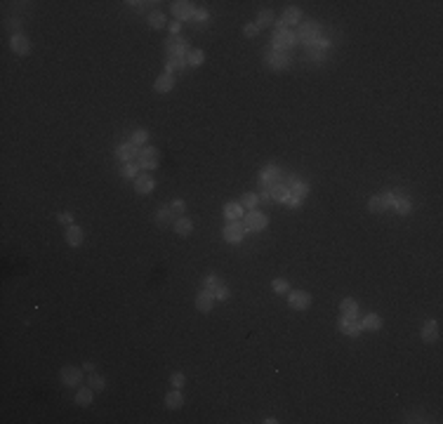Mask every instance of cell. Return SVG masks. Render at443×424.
Returning a JSON list of instances; mask_svg holds the SVG:
<instances>
[{
  "mask_svg": "<svg viewBox=\"0 0 443 424\" xmlns=\"http://www.w3.org/2000/svg\"><path fill=\"white\" fill-rule=\"evenodd\" d=\"M243 212H245V208H243L241 203H236V200L224 205V217H227L229 222H241Z\"/></svg>",
  "mask_w": 443,
  "mask_h": 424,
  "instance_id": "cell-18",
  "label": "cell"
},
{
  "mask_svg": "<svg viewBox=\"0 0 443 424\" xmlns=\"http://www.w3.org/2000/svg\"><path fill=\"white\" fill-rule=\"evenodd\" d=\"M193 12H196V7H193V2H189V0H177L172 2V14L177 17V21H187V19H193Z\"/></svg>",
  "mask_w": 443,
  "mask_h": 424,
  "instance_id": "cell-8",
  "label": "cell"
},
{
  "mask_svg": "<svg viewBox=\"0 0 443 424\" xmlns=\"http://www.w3.org/2000/svg\"><path fill=\"white\" fill-rule=\"evenodd\" d=\"M184 382H187V377H184V372H175L172 377H170V384L175 386V389H182L184 386Z\"/></svg>",
  "mask_w": 443,
  "mask_h": 424,
  "instance_id": "cell-41",
  "label": "cell"
},
{
  "mask_svg": "<svg viewBox=\"0 0 443 424\" xmlns=\"http://www.w3.org/2000/svg\"><path fill=\"white\" fill-rule=\"evenodd\" d=\"M175 231L179 233V236H191L193 222H191L189 217H179V219H175Z\"/></svg>",
  "mask_w": 443,
  "mask_h": 424,
  "instance_id": "cell-27",
  "label": "cell"
},
{
  "mask_svg": "<svg viewBox=\"0 0 443 424\" xmlns=\"http://www.w3.org/2000/svg\"><path fill=\"white\" fill-rule=\"evenodd\" d=\"M59 222H62V224H66V226L73 224V217H71V212H62V214H59Z\"/></svg>",
  "mask_w": 443,
  "mask_h": 424,
  "instance_id": "cell-48",
  "label": "cell"
},
{
  "mask_svg": "<svg viewBox=\"0 0 443 424\" xmlns=\"http://www.w3.org/2000/svg\"><path fill=\"white\" fill-rule=\"evenodd\" d=\"M257 203H259V196H257V193H245L243 200H241V205L245 208V210H255Z\"/></svg>",
  "mask_w": 443,
  "mask_h": 424,
  "instance_id": "cell-37",
  "label": "cell"
},
{
  "mask_svg": "<svg viewBox=\"0 0 443 424\" xmlns=\"http://www.w3.org/2000/svg\"><path fill=\"white\" fill-rule=\"evenodd\" d=\"M92 401H94V389H90V386H81L78 394H76V403H78L81 408H90Z\"/></svg>",
  "mask_w": 443,
  "mask_h": 424,
  "instance_id": "cell-20",
  "label": "cell"
},
{
  "mask_svg": "<svg viewBox=\"0 0 443 424\" xmlns=\"http://www.w3.org/2000/svg\"><path fill=\"white\" fill-rule=\"evenodd\" d=\"M83 370H85V372H94V363L85 360V363H83Z\"/></svg>",
  "mask_w": 443,
  "mask_h": 424,
  "instance_id": "cell-51",
  "label": "cell"
},
{
  "mask_svg": "<svg viewBox=\"0 0 443 424\" xmlns=\"http://www.w3.org/2000/svg\"><path fill=\"white\" fill-rule=\"evenodd\" d=\"M337 328H339V332H342V335H349V337H356V335L363 330L361 323H356V318H347V316H339V320H337Z\"/></svg>",
  "mask_w": 443,
  "mask_h": 424,
  "instance_id": "cell-11",
  "label": "cell"
},
{
  "mask_svg": "<svg viewBox=\"0 0 443 424\" xmlns=\"http://www.w3.org/2000/svg\"><path fill=\"white\" fill-rule=\"evenodd\" d=\"M302 19V10L299 7H288L285 12H283V19H281V26L285 28L288 24H297Z\"/></svg>",
  "mask_w": 443,
  "mask_h": 424,
  "instance_id": "cell-24",
  "label": "cell"
},
{
  "mask_svg": "<svg viewBox=\"0 0 443 424\" xmlns=\"http://www.w3.org/2000/svg\"><path fill=\"white\" fill-rule=\"evenodd\" d=\"M222 283H219V278H217L215 274H210V276H205V280H203V290H210V292H215L217 288H219Z\"/></svg>",
  "mask_w": 443,
  "mask_h": 424,
  "instance_id": "cell-38",
  "label": "cell"
},
{
  "mask_svg": "<svg viewBox=\"0 0 443 424\" xmlns=\"http://www.w3.org/2000/svg\"><path fill=\"white\" fill-rule=\"evenodd\" d=\"M203 62H205V52L203 50H191L187 57V64H191V66H201Z\"/></svg>",
  "mask_w": 443,
  "mask_h": 424,
  "instance_id": "cell-33",
  "label": "cell"
},
{
  "mask_svg": "<svg viewBox=\"0 0 443 424\" xmlns=\"http://www.w3.org/2000/svg\"><path fill=\"white\" fill-rule=\"evenodd\" d=\"M361 328L363 330H380L382 328V318H380V314H368V316L361 320Z\"/></svg>",
  "mask_w": 443,
  "mask_h": 424,
  "instance_id": "cell-26",
  "label": "cell"
},
{
  "mask_svg": "<svg viewBox=\"0 0 443 424\" xmlns=\"http://www.w3.org/2000/svg\"><path fill=\"white\" fill-rule=\"evenodd\" d=\"M170 33H172V36L179 33V21H172V24H170Z\"/></svg>",
  "mask_w": 443,
  "mask_h": 424,
  "instance_id": "cell-52",
  "label": "cell"
},
{
  "mask_svg": "<svg viewBox=\"0 0 443 424\" xmlns=\"http://www.w3.org/2000/svg\"><path fill=\"white\" fill-rule=\"evenodd\" d=\"M156 222H158V224H168V222H172V208H163V210H158Z\"/></svg>",
  "mask_w": 443,
  "mask_h": 424,
  "instance_id": "cell-39",
  "label": "cell"
},
{
  "mask_svg": "<svg viewBox=\"0 0 443 424\" xmlns=\"http://www.w3.org/2000/svg\"><path fill=\"white\" fill-rule=\"evenodd\" d=\"M307 52L311 59H323V50H318L316 45H307Z\"/></svg>",
  "mask_w": 443,
  "mask_h": 424,
  "instance_id": "cell-43",
  "label": "cell"
},
{
  "mask_svg": "<svg viewBox=\"0 0 443 424\" xmlns=\"http://www.w3.org/2000/svg\"><path fill=\"white\" fill-rule=\"evenodd\" d=\"M257 33H259V26H257V24H248V26L243 28V36H245V38H255Z\"/></svg>",
  "mask_w": 443,
  "mask_h": 424,
  "instance_id": "cell-42",
  "label": "cell"
},
{
  "mask_svg": "<svg viewBox=\"0 0 443 424\" xmlns=\"http://www.w3.org/2000/svg\"><path fill=\"white\" fill-rule=\"evenodd\" d=\"M267 224H269V217L264 212H259L257 208L255 210H248L245 219H243V226L248 231H262V229H267Z\"/></svg>",
  "mask_w": 443,
  "mask_h": 424,
  "instance_id": "cell-4",
  "label": "cell"
},
{
  "mask_svg": "<svg viewBox=\"0 0 443 424\" xmlns=\"http://www.w3.org/2000/svg\"><path fill=\"white\" fill-rule=\"evenodd\" d=\"M130 142H132L137 148H139V146H147L148 132H147V130H134V132H132V139H130Z\"/></svg>",
  "mask_w": 443,
  "mask_h": 424,
  "instance_id": "cell-35",
  "label": "cell"
},
{
  "mask_svg": "<svg viewBox=\"0 0 443 424\" xmlns=\"http://www.w3.org/2000/svg\"><path fill=\"white\" fill-rule=\"evenodd\" d=\"M422 339L429 342V344H434V342L439 339V323H436V320H427V323H424V328H422Z\"/></svg>",
  "mask_w": 443,
  "mask_h": 424,
  "instance_id": "cell-21",
  "label": "cell"
},
{
  "mask_svg": "<svg viewBox=\"0 0 443 424\" xmlns=\"http://www.w3.org/2000/svg\"><path fill=\"white\" fill-rule=\"evenodd\" d=\"M281 182V170H278V165H267L262 172H259V184L262 189H271V186H276Z\"/></svg>",
  "mask_w": 443,
  "mask_h": 424,
  "instance_id": "cell-5",
  "label": "cell"
},
{
  "mask_svg": "<svg viewBox=\"0 0 443 424\" xmlns=\"http://www.w3.org/2000/svg\"><path fill=\"white\" fill-rule=\"evenodd\" d=\"M172 210H175V212H184V210H187V203H184L182 198L172 200Z\"/></svg>",
  "mask_w": 443,
  "mask_h": 424,
  "instance_id": "cell-46",
  "label": "cell"
},
{
  "mask_svg": "<svg viewBox=\"0 0 443 424\" xmlns=\"http://www.w3.org/2000/svg\"><path fill=\"white\" fill-rule=\"evenodd\" d=\"M288 189H290V193H293V196H297V198H302V200H304V196L309 193V184H307V182H302V179H293Z\"/></svg>",
  "mask_w": 443,
  "mask_h": 424,
  "instance_id": "cell-25",
  "label": "cell"
},
{
  "mask_svg": "<svg viewBox=\"0 0 443 424\" xmlns=\"http://www.w3.org/2000/svg\"><path fill=\"white\" fill-rule=\"evenodd\" d=\"M184 405V396H182V391L175 389V391H170L168 396H165V408H170V410H179Z\"/></svg>",
  "mask_w": 443,
  "mask_h": 424,
  "instance_id": "cell-23",
  "label": "cell"
},
{
  "mask_svg": "<svg viewBox=\"0 0 443 424\" xmlns=\"http://www.w3.org/2000/svg\"><path fill=\"white\" fill-rule=\"evenodd\" d=\"M394 210L399 212V214H410L413 212V200L405 198V196L403 198H396L394 200Z\"/></svg>",
  "mask_w": 443,
  "mask_h": 424,
  "instance_id": "cell-30",
  "label": "cell"
},
{
  "mask_svg": "<svg viewBox=\"0 0 443 424\" xmlns=\"http://www.w3.org/2000/svg\"><path fill=\"white\" fill-rule=\"evenodd\" d=\"M189 52H191V47H189V42L184 38H172L168 40V57H170V62H187Z\"/></svg>",
  "mask_w": 443,
  "mask_h": 424,
  "instance_id": "cell-1",
  "label": "cell"
},
{
  "mask_svg": "<svg viewBox=\"0 0 443 424\" xmlns=\"http://www.w3.org/2000/svg\"><path fill=\"white\" fill-rule=\"evenodd\" d=\"M368 208H370V212H384L387 208H389V203L384 200V196H373V198L368 200Z\"/></svg>",
  "mask_w": 443,
  "mask_h": 424,
  "instance_id": "cell-29",
  "label": "cell"
},
{
  "mask_svg": "<svg viewBox=\"0 0 443 424\" xmlns=\"http://www.w3.org/2000/svg\"><path fill=\"white\" fill-rule=\"evenodd\" d=\"M212 304H215V292H210V290L198 292V297H196V309H198V311L208 314V311L212 309Z\"/></svg>",
  "mask_w": 443,
  "mask_h": 424,
  "instance_id": "cell-14",
  "label": "cell"
},
{
  "mask_svg": "<svg viewBox=\"0 0 443 424\" xmlns=\"http://www.w3.org/2000/svg\"><path fill=\"white\" fill-rule=\"evenodd\" d=\"M297 40H302V42H307L311 45L314 40H318V24L316 21H309V24H302V26L297 28Z\"/></svg>",
  "mask_w": 443,
  "mask_h": 424,
  "instance_id": "cell-9",
  "label": "cell"
},
{
  "mask_svg": "<svg viewBox=\"0 0 443 424\" xmlns=\"http://www.w3.org/2000/svg\"><path fill=\"white\" fill-rule=\"evenodd\" d=\"M64 238H66V243L71 245V248H81L83 245V229L81 226H76V224H71V226H66V233H64Z\"/></svg>",
  "mask_w": 443,
  "mask_h": 424,
  "instance_id": "cell-15",
  "label": "cell"
},
{
  "mask_svg": "<svg viewBox=\"0 0 443 424\" xmlns=\"http://www.w3.org/2000/svg\"><path fill=\"white\" fill-rule=\"evenodd\" d=\"M269 191H271V198L278 200V203H285V200H288V196H290V189H288V186H283V184L271 186Z\"/></svg>",
  "mask_w": 443,
  "mask_h": 424,
  "instance_id": "cell-28",
  "label": "cell"
},
{
  "mask_svg": "<svg viewBox=\"0 0 443 424\" xmlns=\"http://www.w3.org/2000/svg\"><path fill=\"white\" fill-rule=\"evenodd\" d=\"M274 19H276V14L271 12V10H262V12L257 14V26H269V24H274Z\"/></svg>",
  "mask_w": 443,
  "mask_h": 424,
  "instance_id": "cell-32",
  "label": "cell"
},
{
  "mask_svg": "<svg viewBox=\"0 0 443 424\" xmlns=\"http://www.w3.org/2000/svg\"><path fill=\"white\" fill-rule=\"evenodd\" d=\"M215 299H222V302H224V299H229V290L224 288V285H219V288L215 290Z\"/></svg>",
  "mask_w": 443,
  "mask_h": 424,
  "instance_id": "cell-44",
  "label": "cell"
},
{
  "mask_svg": "<svg viewBox=\"0 0 443 424\" xmlns=\"http://www.w3.org/2000/svg\"><path fill=\"white\" fill-rule=\"evenodd\" d=\"M139 170H156L158 168V148L156 146H144L137 156Z\"/></svg>",
  "mask_w": 443,
  "mask_h": 424,
  "instance_id": "cell-2",
  "label": "cell"
},
{
  "mask_svg": "<svg viewBox=\"0 0 443 424\" xmlns=\"http://www.w3.org/2000/svg\"><path fill=\"white\" fill-rule=\"evenodd\" d=\"M59 377H62V382H64L66 386H78L83 382V370L81 368H71V365H66V368H62Z\"/></svg>",
  "mask_w": 443,
  "mask_h": 424,
  "instance_id": "cell-10",
  "label": "cell"
},
{
  "mask_svg": "<svg viewBox=\"0 0 443 424\" xmlns=\"http://www.w3.org/2000/svg\"><path fill=\"white\" fill-rule=\"evenodd\" d=\"M257 196H259V200H262V203H271V200H274V198H271V191H269V189H262Z\"/></svg>",
  "mask_w": 443,
  "mask_h": 424,
  "instance_id": "cell-47",
  "label": "cell"
},
{
  "mask_svg": "<svg viewBox=\"0 0 443 424\" xmlns=\"http://www.w3.org/2000/svg\"><path fill=\"white\" fill-rule=\"evenodd\" d=\"M175 87V76H170V73H163V76H158L156 78V83H153V90L156 92H170Z\"/></svg>",
  "mask_w": 443,
  "mask_h": 424,
  "instance_id": "cell-19",
  "label": "cell"
},
{
  "mask_svg": "<svg viewBox=\"0 0 443 424\" xmlns=\"http://www.w3.org/2000/svg\"><path fill=\"white\" fill-rule=\"evenodd\" d=\"M87 382H90V389H94V391H104V389H106V380H104V377H102V375H97V372H90V380H87Z\"/></svg>",
  "mask_w": 443,
  "mask_h": 424,
  "instance_id": "cell-31",
  "label": "cell"
},
{
  "mask_svg": "<svg viewBox=\"0 0 443 424\" xmlns=\"http://www.w3.org/2000/svg\"><path fill=\"white\" fill-rule=\"evenodd\" d=\"M116 156L121 160H125V163H132V158H137L139 156V148L130 142V144H121L118 148H116Z\"/></svg>",
  "mask_w": 443,
  "mask_h": 424,
  "instance_id": "cell-17",
  "label": "cell"
},
{
  "mask_svg": "<svg viewBox=\"0 0 443 424\" xmlns=\"http://www.w3.org/2000/svg\"><path fill=\"white\" fill-rule=\"evenodd\" d=\"M153 186H156V182H153V177H151V174H139V177H137V182H134V191H137V193H142V196H147V193L153 191Z\"/></svg>",
  "mask_w": 443,
  "mask_h": 424,
  "instance_id": "cell-16",
  "label": "cell"
},
{
  "mask_svg": "<svg viewBox=\"0 0 443 424\" xmlns=\"http://www.w3.org/2000/svg\"><path fill=\"white\" fill-rule=\"evenodd\" d=\"M405 422H427V417H424V415H408Z\"/></svg>",
  "mask_w": 443,
  "mask_h": 424,
  "instance_id": "cell-50",
  "label": "cell"
},
{
  "mask_svg": "<svg viewBox=\"0 0 443 424\" xmlns=\"http://www.w3.org/2000/svg\"><path fill=\"white\" fill-rule=\"evenodd\" d=\"M295 40L297 36L290 28H276V33H274V50L276 52H285V50H290L295 45Z\"/></svg>",
  "mask_w": 443,
  "mask_h": 424,
  "instance_id": "cell-3",
  "label": "cell"
},
{
  "mask_svg": "<svg viewBox=\"0 0 443 424\" xmlns=\"http://www.w3.org/2000/svg\"><path fill=\"white\" fill-rule=\"evenodd\" d=\"M288 302H290L293 309L304 311V309H309L311 306V295L307 290H293V292H288Z\"/></svg>",
  "mask_w": 443,
  "mask_h": 424,
  "instance_id": "cell-6",
  "label": "cell"
},
{
  "mask_svg": "<svg viewBox=\"0 0 443 424\" xmlns=\"http://www.w3.org/2000/svg\"><path fill=\"white\" fill-rule=\"evenodd\" d=\"M339 311H342V316L347 318H359V304H356V299H342V304H339Z\"/></svg>",
  "mask_w": 443,
  "mask_h": 424,
  "instance_id": "cell-22",
  "label": "cell"
},
{
  "mask_svg": "<svg viewBox=\"0 0 443 424\" xmlns=\"http://www.w3.org/2000/svg\"><path fill=\"white\" fill-rule=\"evenodd\" d=\"M193 19H196V21H208V12H205V10H196V12H193Z\"/></svg>",
  "mask_w": 443,
  "mask_h": 424,
  "instance_id": "cell-49",
  "label": "cell"
},
{
  "mask_svg": "<svg viewBox=\"0 0 443 424\" xmlns=\"http://www.w3.org/2000/svg\"><path fill=\"white\" fill-rule=\"evenodd\" d=\"M285 205H288V208H299V205H302V198H297V196H293V193H290V196H288V200H285Z\"/></svg>",
  "mask_w": 443,
  "mask_h": 424,
  "instance_id": "cell-45",
  "label": "cell"
},
{
  "mask_svg": "<svg viewBox=\"0 0 443 424\" xmlns=\"http://www.w3.org/2000/svg\"><path fill=\"white\" fill-rule=\"evenodd\" d=\"M271 288H274V292H278V295H288L290 292V285H288L285 278H274L271 280Z\"/></svg>",
  "mask_w": 443,
  "mask_h": 424,
  "instance_id": "cell-36",
  "label": "cell"
},
{
  "mask_svg": "<svg viewBox=\"0 0 443 424\" xmlns=\"http://www.w3.org/2000/svg\"><path fill=\"white\" fill-rule=\"evenodd\" d=\"M10 47H12L14 54H21V57L31 52V42H28V38L24 33H14L12 40H10Z\"/></svg>",
  "mask_w": 443,
  "mask_h": 424,
  "instance_id": "cell-13",
  "label": "cell"
},
{
  "mask_svg": "<svg viewBox=\"0 0 443 424\" xmlns=\"http://www.w3.org/2000/svg\"><path fill=\"white\" fill-rule=\"evenodd\" d=\"M267 64H269V68H274V71H283V68H288L290 66V57L285 52H269V57H267Z\"/></svg>",
  "mask_w": 443,
  "mask_h": 424,
  "instance_id": "cell-12",
  "label": "cell"
},
{
  "mask_svg": "<svg viewBox=\"0 0 443 424\" xmlns=\"http://www.w3.org/2000/svg\"><path fill=\"white\" fill-rule=\"evenodd\" d=\"M137 170H139V165H137V163H125V165H123V170H121V174L130 179V177H137Z\"/></svg>",
  "mask_w": 443,
  "mask_h": 424,
  "instance_id": "cell-40",
  "label": "cell"
},
{
  "mask_svg": "<svg viewBox=\"0 0 443 424\" xmlns=\"http://www.w3.org/2000/svg\"><path fill=\"white\" fill-rule=\"evenodd\" d=\"M10 28L17 31V28H19V19H10Z\"/></svg>",
  "mask_w": 443,
  "mask_h": 424,
  "instance_id": "cell-53",
  "label": "cell"
},
{
  "mask_svg": "<svg viewBox=\"0 0 443 424\" xmlns=\"http://www.w3.org/2000/svg\"><path fill=\"white\" fill-rule=\"evenodd\" d=\"M243 236H245V226L241 222H229L224 226V240L231 243V245H236V243H241Z\"/></svg>",
  "mask_w": 443,
  "mask_h": 424,
  "instance_id": "cell-7",
  "label": "cell"
},
{
  "mask_svg": "<svg viewBox=\"0 0 443 424\" xmlns=\"http://www.w3.org/2000/svg\"><path fill=\"white\" fill-rule=\"evenodd\" d=\"M148 24H151L153 28H165V24H168V21H165V14L158 12V10L151 12L148 14Z\"/></svg>",
  "mask_w": 443,
  "mask_h": 424,
  "instance_id": "cell-34",
  "label": "cell"
}]
</instances>
